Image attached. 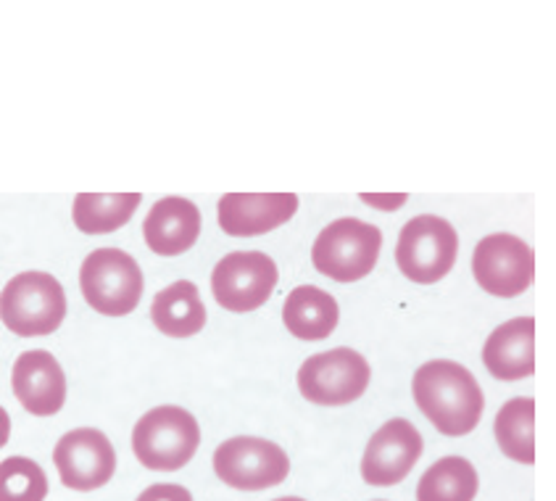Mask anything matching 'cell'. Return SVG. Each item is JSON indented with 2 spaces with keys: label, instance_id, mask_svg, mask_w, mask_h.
<instances>
[{
  "label": "cell",
  "instance_id": "cell-1",
  "mask_svg": "<svg viewBox=\"0 0 556 501\" xmlns=\"http://www.w3.org/2000/svg\"><path fill=\"white\" fill-rule=\"evenodd\" d=\"M412 393L419 412L451 438L467 436L478 428L485 410L480 383L467 367L451 359H432L422 364L414 375Z\"/></svg>",
  "mask_w": 556,
  "mask_h": 501
},
{
  "label": "cell",
  "instance_id": "cell-2",
  "mask_svg": "<svg viewBox=\"0 0 556 501\" xmlns=\"http://www.w3.org/2000/svg\"><path fill=\"white\" fill-rule=\"evenodd\" d=\"M66 317V293L48 272H22L0 290V320L22 338L51 336Z\"/></svg>",
  "mask_w": 556,
  "mask_h": 501
},
{
  "label": "cell",
  "instance_id": "cell-3",
  "mask_svg": "<svg viewBox=\"0 0 556 501\" xmlns=\"http://www.w3.org/2000/svg\"><path fill=\"white\" fill-rule=\"evenodd\" d=\"M201 447V428L182 406H156L138 419L132 451L140 465L156 473H175L188 465Z\"/></svg>",
  "mask_w": 556,
  "mask_h": 501
},
{
  "label": "cell",
  "instance_id": "cell-4",
  "mask_svg": "<svg viewBox=\"0 0 556 501\" xmlns=\"http://www.w3.org/2000/svg\"><path fill=\"white\" fill-rule=\"evenodd\" d=\"M380 249V227L345 216L319 233V238L314 240L312 262L330 280L356 283L375 270Z\"/></svg>",
  "mask_w": 556,
  "mask_h": 501
},
{
  "label": "cell",
  "instance_id": "cell-5",
  "mask_svg": "<svg viewBox=\"0 0 556 501\" xmlns=\"http://www.w3.org/2000/svg\"><path fill=\"white\" fill-rule=\"evenodd\" d=\"M140 264L122 249H96L79 270L85 301L106 317H125L143 299Z\"/></svg>",
  "mask_w": 556,
  "mask_h": 501
},
{
  "label": "cell",
  "instance_id": "cell-6",
  "mask_svg": "<svg viewBox=\"0 0 556 501\" xmlns=\"http://www.w3.org/2000/svg\"><path fill=\"white\" fill-rule=\"evenodd\" d=\"M459 235L451 222L435 214L414 216L404 225L395 243V262L406 280L419 286H432L443 280L456 264Z\"/></svg>",
  "mask_w": 556,
  "mask_h": 501
},
{
  "label": "cell",
  "instance_id": "cell-7",
  "mask_svg": "<svg viewBox=\"0 0 556 501\" xmlns=\"http://www.w3.org/2000/svg\"><path fill=\"white\" fill-rule=\"evenodd\" d=\"M367 359L354 349H332L308 356L299 370V391L319 406H345L364 396L369 386Z\"/></svg>",
  "mask_w": 556,
  "mask_h": 501
},
{
  "label": "cell",
  "instance_id": "cell-8",
  "mask_svg": "<svg viewBox=\"0 0 556 501\" xmlns=\"http://www.w3.org/2000/svg\"><path fill=\"white\" fill-rule=\"evenodd\" d=\"M214 473L238 491H264L280 486L290 473V460L267 438H230L214 451Z\"/></svg>",
  "mask_w": 556,
  "mask_h": 501
},
{
  "label": "cell",
  "instance_id": "cell-9",
  "mask_svg": "<svg viewBox=\"0 0 556 501\" xmlns=\"http://www.w3.org/2000/svg\"><path fill=\"white\" fill-rule=\"evenodd\" d=\"M478 286L498 299H517L535 280V253L525 240L509 233L488 235L472 256Z\"/></svg>",
  "mask_w": 556,
  "mask_h": 501
},
{
  "label": "cell",
  "instance_id": "cell-10",
  "mask_svg": "<svg viewBox=\"0 0 556 501\" xmlns=\"http://www.w3.org/2000/svg\"><path fill=\"white\" fill-rule=\"evenodd\" d=\"M277 264L262 251H232L212 272V293L227 312H253L269 301L277 286Z\"/></svg>",
  "mask_w": 556,
  "mask_h": 501
},
{
  "label": "cell",
  "instance_id": "cell-11",
  "mask_svg": "<svg viewBox=\"0 0 556 501\" xmlns=\"http://www.w3.org/2000/svg\"><path fill=\"white\" fill-rule=\"evenodd\" d=\"M53 462L61 484L72 491H96L106 486L116 473V451L96 428H77L59 438Z\"/></svg>",
  "mask_w": 556,
  "mask_h": 501
},
{
  "label": "cell",
  "instance_id": "cell-12",
  "mask_svg": "<svg viewBox=\"0 0 556 501\" xmlns=\"http://www.w3.org/2000/svg\"><path fill=\"white\" fill-rule=\"evenodd\" d=\"M422 456V436L409 419L399 417L369 438L362 460V478L369 486H395Z\"/></svg>",
  "mask_w": 556,
  "mask_h": 501
},
{
  "label": "cell",
  "instance_id": "cell-13",
  "mask_svg": "<svg viewBox=\"0 0 556 501\" xmlns=\"http://www.w3.org/2000/svg\"><path fill=\"white\" fill-rule=\"evenodd\" d=\"M299 212L295 193H227L219 198L216 220L227 235L253 238L286 225Z\"/></svg>",
  "mask_w": 556,
  "mask_h": 501
},
{
  "label": "cell",
  "instance_id": "cell-14",
  "mask_svg": "<svg viewBox=\"0 0 556 501\" xmlns=\"http://www.w3.org/2000/svg\"><path fill=\"white\" fill-rule=\"evenodd\" d=\"M11 386L18 404L35 417H51L64 410L66 375L59 359L48 351H24L14 362Z\"/></svg>",
  "mask_w": 556,
  "mask_h": 501
},
{
  "label": "cell",
  "instance_id": "cell-15",
  "mask_svg": "<svg viewBox=\"0 0 556 501\" xmlns=\"http://www.w3.org/2000/svg\"><path fill=\"white\" fill-rule=\"evenodd\" d=\"M198 235H201V212L193 201L180 196L153 203L143 222L148 249L159 256H180L193 249Z\"/></svg>",
  "mask_w": 556,
  "mask_h": 501
},
{
  "label": "cell",
  "instance_id": "cell-16",
  "mask_svg": "<svg viewBox=\"0 0 556 501\" xmlns=\"http://www.w3.org/2000/svg\"><path fill=\"white\" fill-rule=\"evenodd\" d=\"M483 364L496 380L515 383L535 373V320L517 317L498 325L485 340Z\"/></svg>",
  "mask_w": 556,
  "mask_h": 501
},
{
  "label": "cell",
  "instance_id": "cell-17",
  "mask_svg": "<svg viewBox=\"0 0 556 501\" xmlns=\"http://www.w3.org/2000/svg\"><path fill=\"white\" fill-rule=\"evenodd\" d=\"M338 320H341L338 301L317 286H299L290 290L286 306H282V323L301 340H325L332 336Z\"/></svg>",
  "mask_w": 556,
  "mask_h": 501
},
{
  "label": "cell",
  "instance_id": "cell-18",
  "mask_svg": "<svg viewBox=\"0 0 556 501\" xmlns=\"http://www.w3.org/2000/svg\"><path fill=\"white\" fill-rule=\"evenodd\" d=\"M151 320L164 336L190 338L206 327V306L190 280H177L159 290L151 304Z\"/></svg>",
  "mask_w": 556,
  "mask_h": 501
},
{
  "label": "cell",
  "instance_id": "cell-19",
  "mask_svg": "<svg viewBox=\"0 0 556 501\" xmlns=\"http://www.w3.org/2000/svg\"><path fill=\"white\" fill-rule=\"evenodd\" d=\"M140 201V193H79L74 198L72 220L85 235H106L125 227Z\"/></svg>",
  "mask_w": 556,
  "mask_h": 501
},
{
  "label": "cell",
  "instance_id": "cell-20",
  "mask_svg": "<svg viewBox=\"0 0 556 501\" xmlns=\"http://www.w3.org/2000/svg\"><path fill=\"white\" fill-rule=\"evenodd\" d=\"M496 441L498 449L509 460L520 465L535 462V401L533 399H511L496 414Z\"/></svg>",
  "mask_w": 556,
  "mask_h": 501
},
{
  "label": "cell",
  "instance_id": "cell-21",
  "mask_svg": "<svg viewBox=\"0 0 556 501\" xmlns=\"http://www.w3.org/2000/svg\"><path fill=\"white\" fill-rule=\"evenodd\" d=\"M478 486V469L462 456H446L419 478L417 501H472Z\"/></svg>",
  "mask_w": 556,
  "mask_h": 501
},
{
  "label": "cell",
  "instance_id": "cell-22",
  "mask_svg": "<svg viewBox=\"0 0 556 501\" xmlns=\"http://www.w3.org/2000/svg\"><path fill=\"white\" fill-rule=\"evenodd\" d=\"M48 478L37 462L27 456H9L0 462V501H46Z\"/></svg>",
  "mask_w": 556,
  "mask_h": 501
},
{
  "label": "cell",
  "instance_id": "cell-23",
  "mask_svg": "<svg viewBox=\"0 0 556 501\" xmlns=\"http://www.w3.org/2000/svg\"><path fill=\"white\" fill-rule=\"evenodd\" d=\"M138 501H193V497H190L188 488L182 486L159 484V486L146 488V491L138 497Z\"/></svg>",
  "mask_w": 556,
  "mask_h": 501
},
{
  "label": "cell",
  "instance_id": "cell-24",
  "mask_svg": "<svg viewBox=\"0 0 556 501\" xmlns=\"http://www.w3.org/2000/svg\"><path fill=\"white\" fill-rule=\"evenodd\" d=\"M364 201H369V203H382L380 209H388V212H391V209H399L401 203L406 201V196H393V198H386V196H362Z\"/></svg>",
  "mask_w": 556,
  "mask_h": 501
},
{
  "label": "cell",
  "instance_id": "cell-25",
  "mask_svg": "<svg viewBox=\"0 0 556 501\" xmlns=\"http://www.w3.org/2000/svg\"><path fill=\"white\" fill-rule=\"evenodd\" d=\"M9 436H11V417H9V412L0 406V449L9 443Z\"/></svg>",
  "mask_w": 556,
  "mask_h": 501
},
{
  "label": "cell",
  "instance_id": "cell-26",
  "mask_svg": "<svg viewBox=\"0 0 556 501\" xmlns=\"http://www.w3.org/2000/svg\"><path fill=\"white\" fill-rule=\"evenodd\" d=\"M275 501H304V499H295V497H282V499H275Z\"/></svg>",
  "mask_w": 556,
  "mask_h": 501
}]
</instances>
